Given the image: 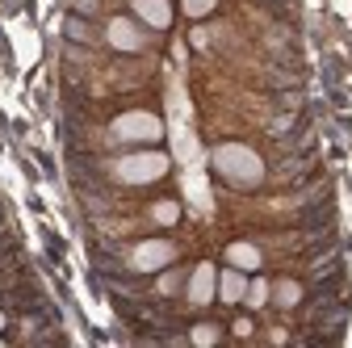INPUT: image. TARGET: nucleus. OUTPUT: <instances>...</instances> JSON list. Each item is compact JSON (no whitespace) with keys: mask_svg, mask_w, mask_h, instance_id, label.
<instances>
[{"mask_svg":"<svg viewBox=\"0 0 352 348\" xmlns=\"http://www.w3.org/2000/svg\"><path fill=\"white\" fill-rule=\"evenodd\" d=\"M214 168L223 172L227 181H235V185H256V181L264 177L260 155H256L252 147H243V143H223V147H214Z\"/></svg>","mask_w":352,"mask_h":348,"instance_id":"nucleus-1","label":"nucleus"},{"mask_svg":"<svg viewBox=\"0 0 352 348\" xmlns=\"http://www.w3.org/2000/svg\"><path fill=\"white\" fill-rule=\"evenodd\" d=\"M164 135V122L147 109H130L122 118H113V139L122 143H155Z\"/></svg>","mask_w":352,"mask_h":348,"instance_id":"nucleus-2","label":"nucleus"},{"mask_svg":"<svg viewBox=\"0 0 352 348\" xmlns=\"http://www.w3.org/2000/svg\"><path fill=\"white\" fill-rule=\"evenodd\" d=\"M168 155L164 151H139V155H126L122 164H118V177L126 181V185H151V181H160L164 172H168Z\"/></svg>","mask_w":352,"mask_h":348,"instance_id":"nucleus-3","label":"nucleus"},{"mask_svg":"<svg viewBox=\"0 0 352 348\" xmlns=\"http://www.w3.org/2000/svg\"><path fill=\"white\" fill-rule=\"evenodd\" d=\"M176 260V248L168 243V239H147V243H139L135 248V256H130V265H135L139 273H151V269H164V265H172Z\"/></svg>","mask_w":352,"mask_h":348,"instance_id":"nucleus-4","label":"nucleus"},{"mask_svg":"<svg viewBox=\"0 0 352 348\" xmlns=\"http://www.w3.org/2000/svg\"><path fill=\"white\" fill-rule=\"evenodd\" d=\"M214 294H218V273H214V265H197L193 277H189V302H193V307H206Z\"/></svg>","mask_w":352,"mask_h":348,"instance_id":"nucleus-5","label":"nucleus"},{"mask_svg":"<svg viewBox=\"0 0 352 348\" xmlns=\"http://www.w3.org/2000/svg\"><path fill=\"white\" fill-rule=\"evenodd\" d=\"M109 42L118 51H143V34L135 21H126V17H113L109 21Z\"/></svg>","mask_w":352,"mask_h":348,"instance_id":"nucleus-6","label":"nucleus"},{"mask_svg":"<svg viewBox=\"0 0 352 348\" xmlns=\"http://www.w3.org/2000/svg\"><path fill=\"white\" fill-rule=\"evenodd\" d=\"M130 9H135L147 25H155V30L172 25V5H168V0H130Z\"/></svg>","mask_w":352,"mask_h":348,"instance_id":"nucleus-7","label":"nucleus"},{"mask_svg":"<svg viewBox=\"0 0 352 348\" xmlns=\"http://www.w3.org/2000/svg\"><path fill=\"white\" fill-rule=\"evenodd\" d=\"M243 294H248V277H243V269H227V273H218V298L223 302H243Z\"/></svg>","mask_w":352,"mask_h":348,"instance_id":"nucleus-8","label":"nucleus"},{"mask_svg":"<svg viewBox=\"0 0 352 348\" xmlns=\"http://www.w3.org/2000/svg\"><path fill=\"white\" fill-rule=\"evenodd\" d=\"M227 260H231L235 269H260V252L252 243H231L227 248Z\"/></svg>","mask_w":352,"mask_h":348,"instance_id":"nucleus-9","label":"nucleus"},{"mask_svg":"<svg viewBox=\"0 0 352 348\" xmlns=\"http://www.w3.org/2000/svg\"><path fill=\"white\" fill-rule=\"evenodd\" d=\"M269 281H248V294H243V302L248 307H264V302H269Z\"/></svg>","mask_w":352,"mask_h":348,"instance_id":"nucleus-10","label":"nucleus"},{"mask_svg":"<svg viewBox=\"0 0 352 348\" xmlns=\"http://www.w3.org/2000/svg\"><path fill=\"white\" fill-rule=\"evenodd\" d=\"M151 219H155V223H164V227H172L176 219H181V206H176V202H160V206L151 210Z\"/></svg>","mask_w":352,"mask_h":348,"instance_id":"nucleus-11","label":"nucleus"},{"mask_svg":"<svg viewBox=\"0 0 352 348\" xmlns=\"http://www.w3.org/2000/svg\"><path fill=\"white\" fill-rule=\"evenodd\" d=\"M273 298L281 302V307H294V302L302 298V290H298V281H277V290H273Z\"/></svg>","mask_w":352,"mask_h":348,"instance_id":"nucleus-12","label":"nucleus"},{"mask_svg":"<svg viewBox=\"0 0 352 348\" xmlns=\"http://www.w3.org/2000/svg\"><path fill=\"white\" fill-rule=\"evenodd\" d=\"M181 5H185V13H189V17H206V13L218 5V0H181Z\"/></svg>","mask_w":352,"mask_h":348,"instance_id":"nucleus-13","label":"nucleus"},{"mask_svg":"<svg viewBox=\"0 0 352 348\" xmlns=\"http://www.w3.org/2000/svg\"><path fill=\"white\" fill-rule=\"evenodd\" d=\"M214 340H218V327H210V323H206V327H193V344L206 348V344H214Z\"/></svg>","mask_w":352,"mask_h":348,"instance_id":"nucleus-14","label":"nucleus"},{"mask_svg":"<svg viewBox=\"0 0 352 348\" xmlns=\"http://www.w3.org/2000/svg\"><path fill=\"white\" fill-rule=\"evenodd\" d=\"M176 285H181V277H176V273H168V277H164V281H160V290H164V294H172V290H176Z\"/></svg>","mask_w":352,"mask_h":348,"instance_id":"nucleus-15","label":"nucleus"},{"mask_svg":"<svg viewBox=\"0 0 352 348\" xmlns=\"http://www.w3.org/2000/svg\"><path fill=\"white\" fill-rule=\"evenodd\" d=\"M0 327H5V315H0Z\"/></svg>","mask_w":352,"mask_h":348,"instance_id":"nucleus-16","label":"nucleus"}]
</instances>
